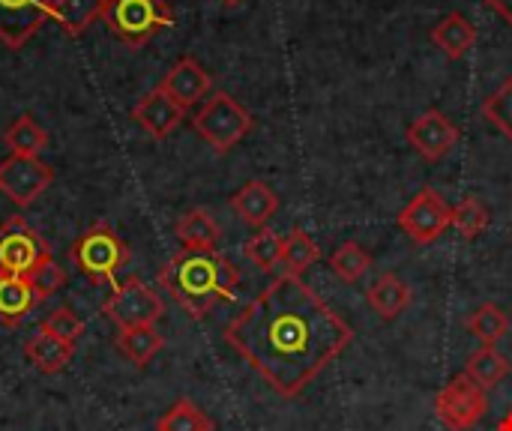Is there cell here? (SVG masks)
<instances>
[{
    "label": "cell",
    "mask_w": 512,
    "mask_h": 431,
    "mask_svg": "<svg viewBox=\"0 0 512 431\" xmlns=\"http://www.w3.org/2000/svg\"><path fill=\"white\" fill-rule=\"evenodd\" d=\"M408 144L426 162H441L459 144V129H456V123L447 114H441V111H423L408 126Z\"/></svg>",
    "instance_id": "cell-12"
},
{
    "label": "cell",
    "mask_w": 512,
    "mask_h": 431,
    "mask_svg": "<svg viewBox=\"0 0 512 431\" xmlns=\"http://www.w3.org/2000/svg\"><path fill=\"white\" fill-rule=\"evenodd\" d=\"M246 258L261 270V273H273L279 264H282V255H285V237H279L276 231L270 228H261L255 237H249V243L243 246Z\"/></svg>",
    "instance_id": "cell-25"
},
{
    "label": "cell",
    "mask_w": 512,
    "mask_h": 431,
    "mask_svg": "<svg viewBox=\"0 0 512 431\" xmlns=\"http://www.w3.org/2000/svg\"><path fill=\"white\" fill-rule=\"evenodd\" d=\"M30 285H33V291H36V297L39 300H48V297H54L60 288H63V282H66V273L60 270V264H54V258H45L30 276Z\"/></svg>",
    "instance_id": "cell-33"
},
{
    "label": "cell",
    "mask_w": 512,
    "mask_h": 431,
    "mask_svg": "<svg viewBox=\"0 0 512 431\" xmlns=\"http://www.w3.org/2000/svg\"><path fill=\"white\" fill-rule=\"evenodd\" d=\"M492 216L489 210L477 201V198H465L453 207V228L465 237V240H474L480 237L486 228H489Z\"/></svg>",
    "instance_id": "cell-30"
},
{
    "label": "cell",
    "mask_w": 512,
    "mask_h": 431,
    "mask_svg": "<svg viewBox=\"0 0 512 431\" xmlns=\"http://www.w3.org/2000/svg\"><path fill=\"white\" fill-rule=\"evenodd\" d=\"M165 339L156 327H129L117 333V351L132 363V366H147L159 351Z\"/></svg>",
    "instance_id": "cell-22"
},
{
    "label": "cell",
    "mask_w": 512,
    "mask_h": 431,
    "mask_svg": "<svg viewBox=\"0 0 512 431\" xmlns=\"http://www.w3.org/2000/svg\"><path fill=\"white\" fill-rule=\"evenodd\" d=\"M174 234H177L180 246L189 249V252H216V246H219V240H222L219 222H216L204 207L186 210V213L177 219Z\"/></svg>",
    "instance_id": "cell-16"
},
{
    "label": "cell",
    "mask_w": 512,
    "mask_h": 431,
    "mask_svg": "<svg viewBox=\"0 0 512 431\" xmlns=\"http://www.w3.org/2000/svg\"><path fill=\"white\" fill-rule=\"evenodd\" d=\"M372 267V255L360 246V243H345L330 255V270L342 279V282H357L366 270Z\"/></svg>",
    "instance_id": "cell-29"
},
{
    "label": "cell",
    "mask_w": 512,
    "mask_h": 431,
    "mask_svg": "<svg viewBox=\"0 0 512 431\" xmlns=\"http://www.w3.org/2000/svg\"><path fill=\"white\" fill-rule=\"evenodd\" d=\"M432 42L453 60L465 57L474 42H477V27L462 15V12H450L447 18H441L435 27H432Z\"/></svg>",
    "instance_id": "cell-19"
},
{
    "label": "cell",
    "mask_w": 512,
    "mask_h": 431,
    "mask_svg": "<svg viewBox=\"0 0 512 431\" xmlns=\"http://www.w3.org/2000/svg\"><path fill=\"white\" fill-rule=\"evenodd\" d=\"M489 9H495L507 24H512V0H486Z\"/></svg>",
    "instance_id": "cell-34"
},
{
    "label": "cell",
    "mask_w": 512,
    "mask_h": 431,
    "mask_svg": "<svg viewBox=\"0 0 512 431\" xmlns=\"http://www.w3.org/2000/svg\"><path fill=\"white\" fill-rule=\"evenodd\" d=\"M72 264L96 285H108L120 267L129 261V246L117 237V231L105 222L87 228L69 249Z\"/></svg>",
    "instance_id": "cell-3"
},
{
    "label": "cell",
    "mask_w": 512,
    "mask_h": 431,
    "mask_svg": "<svg viewBox=\"0 0 512 431\" xmlns=\"http://www.w3.org/2000/svg\"><path fill=\"white\" fill-rule=\"evenodd\" d=\"M48 18L51 0H0V42L21 51Z\"/></svg>",
    "instance_id": "cell-11"
},
{
    "label": "cell",
    "mask_w": 512,
    "mask_h": 431,
    "mask_svg": "<svg viewBox=\"0 0 512 431\" xmlns=\"http://www.w3.org/2000/svg\"><path fill=\"white\" fill-rule=\"evenodd\" d=\"M351 339L345 318L291 273L273 279L225 327V342L282 399H297Z\"/></svg>",
    "instance_id": "cell-1"
},
{
    "label": "cell",
    "mask_w": 512,
    "mask_h": 431,
    "mask_svg": "<svg viewBox=\"0 0 512 431\" xmlns=\"http://www.w3.org/2000/svg\"><path fill=\"white\" fill-rule=\"evenodd\" d=\"M507 372H510V363H507V357L498 351V348H480V351H474L471 354V360H468V375L483 387V390H492V387H498L504 378H507Z\"/></svg>",
    "instance_id": "cell-27"
},
{
    "label": "cell",
    "mask_w": 512,
    "mask_h": 431,
    "mask_svg": "<svg viewBox=\"0 0 512 431\" xmlns=\"http://www.w3.org/2000/svg\"><path fill=\"white\" fill-rule=\"evenodd\" d=\"M465 327L471 330V336H477L486 348H495L504 336H507V330H510V318H507V312L501 309V306H495V303H483L480 309H474L471 312V318L465 321Z\"/></svg>",
    "instance_id": "cell-24"
},
{
    "label": "cell",
    "mask_w": 512,
    "mask_h": 431,
    "mask_svg": "<svg viewBox=\"0 0 512 431\" xmlns=\"http://www.w3.org/2000/svg\"><path fill=\"white\" fill-rule=\"evenodd\" d=\"M366 300H369V306H372L384 321H393V318H399V315L411 306V288H408L396 273H384V276H378V282L366 291Z\"/></svg>",
    "instance_id": "cell-20"
},
{
    "label": "cell",
    "mask_w": 512,
    "mask_h": 431,
    "mask_svg": "<svg viewBox=\"0 0 512 431\" xmlns=\"http://www.w3.org/2000/svg\"><path fill=\"white\" fill-rule=\"evenodd\" d=\"M36 303L39 297L27 276L0 273V324L3 327H18L36 309Z\"/></svg>",
    "instance_id": "cell-17"
},
{
    "label": "cell",
    "mask_w": 512,
    "mask_h": 431,
    "mask_svg": "<svg viewBox=\"0 0 512 431\" xmlns=\"http://www.w3.org/2000/svg\"><path fill=\"white\" fill-rule=\"evenodd\" d=\"M225 3H237V0H225Z\"/></svg>",
    "instance_id": "cell-36"
},
{
    "label": "cell",
    "mask_w": 512,
    "mask_h": 431,
    "mask_svg": "<svg viewBox=\"0 0 512 431\" xmlns=\"http://www.w3.org/2000/svg\"><path fill=\"white\" fill-rule=\"evenodd\" d=\"M102 15H105V0H51V18L69 36H81Z\"/></svg>",
    "instance_id": "cell-21"
},
{
    "label": "cell",
    "mask_w": 512,
    "mask_h": 431,
    "mask_svg": "<svg viewBox=\"0 0 512 431\" xmlns=\"http://www.w3.org/2000/svg\"><path fill=\"white\" fill-rule=\"evenodd\" d=\"M159 87H162L183 111H189L192 105H198V102L210 93L213 81H210L207 69H204L195 57H180V60L165 72V78H162Z\"/></svg>",
    "instance_id": "cell-13"
},
{
    "label": "cell",
    "mask_w": 512,
    "mask_h": 431,
    "mask_svg": "<svg viewBox=\"0 0 512 431\" xmlns=\"http://www.w3.org/2000/svg\"><path fill=\"white\" fill-rule=\"evenodd\" d=\"M231 210L249 225V228H267V222L276 216L279 210V195L273 192V186H267L264 180H249L246 186H240L231 195Z\"/></svg>",
    "instance_id": "cell-15"
},
{
    "label": "cell",
    "mask_w": 512,
    "mask_h": 431,
    "mask_svg": "<svg viewBox=\"0 0 512 431\" xmlns=\"http://www.w3.org/2000/svg\"><path fill=\"white\" fill-rule=\"evenodd\" d=\"M102 312L117 330H129V327H156V321L165 315V306L159 294L147 288L141 279H126L102 303Z\"/></svg>",
    "instance_id": "cell-6"
},
{
    "label": "cell",
    "mask_w": 512,
    "mask_h": 431,
    "mask_svg": "<svg viewBox=\"0 0 512 431\" xmlns=\"http://www.w3.org/2000/svg\"><path fill=\"white\" fill-rule=\"evenodd\" d=\"M183 117H186V111H183L162 87L144 93V96L135 102V108H132V120H135L150 138H168V135L183 123Z\"/></svg>",
    "instance_id": "cell-14"
},
{
    "label": "cell",
    "mask_w": 512,
    "mask_h": 431,
    "mask_svg": "<svg viewBox=\"0 0 512 431\" xmlns=\"http://www.w3.org/2000/svg\"><path fill=\"white\" fill-rule=\"evenodd\" d=\"M45 258H51V249L21 216L9 219L0 228V273L30 276Z\"/></svg>",
    "instance_id": "cell-8"
},
{
    "label": "cell",
    "mask_w": 512,
    "mask_h": 431,
    "mask_svg": "<svg viewBox=\"0 0 512 431\" xmlns=\"http://www.w3.org/2000/svg\"><path fill=\"white\" fill-rule=\"evenodd\" d=\"M24 357L30 360V366H33L36 372H42V375H57V372H63V369L72 363L75 345L60 342V339H54V336H48V333L39 330L36 336H30V339L24 342Z\"/></svg>",
    "instance_id": "cell-18"
},
{
    "label": "cell",
    "mask_w": 512,
    "mask_h": 431,
    "mask_svg": "<svg viewBox=\"0 0 512 431\" xmlns=\"http://www.w3.org/2000/svg\"><path fill=\"white\" fill-rule=\"evenodd\" d=\"M450 225H453V207L435 189L417 192V198H411L399 213V228L420 246L435 243Z\"/></svg>",
    "instance_id": "cell-10"
},
{
    "label": "cell",
    "mask_w": 512,
    "mask_h": 431,
    "mask_svg": "<svg viewBox=\"0 0 512 431\" xmlns=\"http://www.w3.org/2000/svg\"><path fill=\"white\" fill-rule=\"evenodd\" d=\"M498 431H512V414H507V417H504V423L498 426Z\"/></svg>",
    "instance_id": "cell-35"
},
{
    "label": "cell",
    "mask_w": 512,
    "mask_h": 431,
    "mask_svg": "<svg viewBox=\"0 0 512 431\" xmlns=\"http://www.w3.org/2000/svg\"><path fill=\"white\" fill-rule=\"evenodd\" d=\"M156 431H213V420L195 402L180 399L159 417Z\"/></svg>",
    "instance_id": "cell-28"
},
{
    "label": "cell",
    "mask_w": 512,
    "mask_h": 431,
    "mask_svg": "<svg viewBox=\"0 0 512 431\" xmlns=\"http://www.w3.org/2000/svg\"><path fill=\"white\" fill-rule=\"evenodd\" d=\"M102 21L123 45L141 48L171 24V9L165 0H105Z\"/></svg>",
    "instance_id": "cell-4"
},
{
    "label": "cell",
    "mask_w": 512,
    "mask_h": 431,
    "mask_svg": "<svg viewBox=\"0 0 512 431\" xmlns=\"http://www.w3.org/2000/svg\"><path fill=\"white\" fill-rule=\"evenodd\" d=\"M321 258V249L315 246V240L303 231V228H291V234L285 237V255H282V267L291 273V276H300Z\"/></svg>",
    "instance_id": "cell-26"
},
{
    "label": "cell",
    "mask_w": 512,
    "mask_h": 431,
    "mask_svg": "<svg viewBox=\"0 0 512 431\" xmlns=\"http://www.w3.org/2000/svg\"><path fill=\"white\" fill-rule=\"evenodd\" d=\"M483 117H486L498 132H504L507 138H512V75L510 78H504V84H501L492 96H486V102H483Z\"/></svg>",
    "instance_id": "cell-31"
},
{
    "label": "cell",
    "mask_w": 512,
    "mask_h": 431,
    "mask_svg": "<svg viewBox=\"0 0 512 431\" xmlns=\"http://www.w3.org/2000/svg\"><path fill=\"white\" fill-rule=\"evenodd\" d=\"M192 126L216 153H228L249 135L252 114L234 96L219 90L198 108V114L192 117Z\"/></svg>",
    "instance_id": "cell-5"
},
{
    "label": "cell",
    "mask_w": 512,
    "mask_h": 431,
    "mask_svg": "<svg viewBox=\"0 0 512 431\" xmlns=\"http://www.w3.org/2000/svg\"><path fill=\"white\" fill-rule=\"evenodd\" d=\"M162 288L174 297V303L195 321L207 318L216 306L234 300L240 273L219 252H189L180 249L162 270Z\"/></svg>",
    "instance_id": "cell-2"
},
{
    "label": "cell",
    "mask_w": 512,
    "mask_h": 431,
    "mask_svg": "<svg viewBox=\"0 0 512 431\" xmlns=\"http://www.w3.org/2000/svg\"><path fill=\"white\" fill-rule=\"evenodd\" d=\"M489 411L486 390L465 372L456 375L438 396H435V414L450 431L474 429Z\"/></svg>",
    "instance_id": "cell-7"
},
{
    "label": "cell",
    "mask_w": 512,
    "mask_h": 431,
    "mask_svg": "<svg viewBox=\"0 0 512 431\" xmlns=\"http://www.w3.org/2000/svg\"><path fill=\"white\" fill-rule=\"evenodd\" d=\"M39 330H42V333H48V336H54V339H60V342L75 345V342L84 336V321H81L72 309L60 306V309H54L48 318H42Z\"/></svg>",
    "instance_id": "cell-32"
},
{
    "label": "cell",
    "mask_w": 512,
    "mask_h": 431,
    "mask_svg": "<svg viewBox=\"0 0 512 431\" xmlns=\"http://www.w3.org/2000/svg\"><path fill=\"white\" fill-rule=\"evenodd\" d=\"M51 183H54V171L39 156L9 153L0 162V192L18 207H30L33 201H39Z\"/></svg>",
    "instance_id": "cell-9"
},
{
    "label": "cell",
    "mask_w": 512,
    "mask_h": 431,
    "mask_svg": "<svg viewBox=\"0 0 512 431\" xmlns=\"http://www.w3.org/2000/svg\"><path fill=\"white\" fill-rule=\"evenodd\" d=\"M3 144L15 156H39L48 147V132L30 114H21L3 129Z\"/></svg>",
    "instance_id": "cell-23"
}]
</instances>
